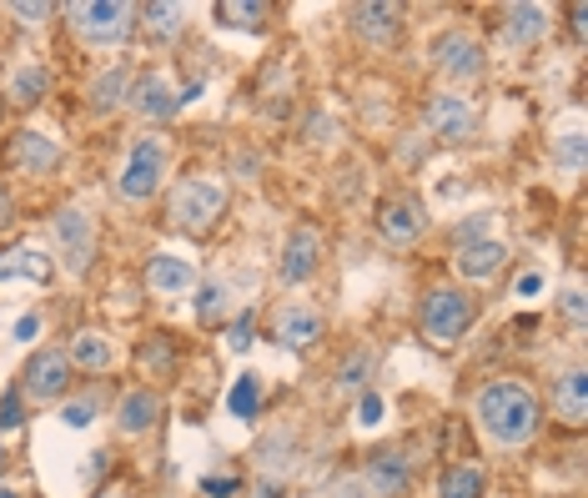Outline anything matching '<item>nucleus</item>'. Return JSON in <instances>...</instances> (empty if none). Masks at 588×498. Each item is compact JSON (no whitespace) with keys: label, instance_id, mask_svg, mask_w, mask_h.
I'll return each mask as SVG.
<instances>
[{"label":"nucleus","instance_id":"obj_2","mask_svg":"<svg viewBox=\"0 0 588 498\" xmlns=\"http://www.w3.org/2000/svg\"><path fill=\"white\" fill-rule=\"evenodd\" d=\"M473 318H478V302L468 292H458V287H433L423 297V308H418V322H423L433 343H458L473 328Z\"/></svg>","mask_w":588,"mask_h":498},{"label":"nucleus","instance_id":"obj_22","mask_svg":"<svg viewBox=\"0 0 588 498\" xmlns=\"http://www.w3.org/2000/svg\"><path fill=\"white\" fill-rule=\"evenodd\" d=\"M51 91V71L41 66V60H21L11 71V101L15 107H36V101H46Z\"/></svg>","mask_w":588,"mask_h":498},{"label":"nucleus","instance_id":"obj_43","mask_svg":"<svg viewBox=\"0 0 588 498\" xmlns=\"http://www.w3.org/2000/svg\"><path fill=\"white\" fill-rule=\"evenodd\" d=\"M543 292V277L539 273H523L518 277V297H539Z\"/></svg>","mask_w":588,"mask_h":498},{"label":"nucleus","instance_id":"obj_44","mask_svg":"<svg viewBox=\"0 0 588 498\" xmlns=\"http://www.w3.org/2000/svg\"><path fill=\"white\" fill-rule=\"evenodd\" d=\"M332 498H367V488H363V484H353V478H342V484L332 488Z\"/></svg>","mask_w":588,"mask_h":498},{"label":"nucleus","instance_id":"obj_24","mask_svg":"<svg viewBox=\"0 0 588 498\" xmlns=\"http://www.w3.org/2000/svg\"><path fill=\"white\" fill-rule=\"evenodd\" d=\"M126 96H131V71L126 66H107V71H96V81H91V107L96 111L121 107Z\"/></svg>","mask_w":588,"mask_h":498},{"label":"nucleus","instance_id":"obj_8","mask_svg":"<svg viewBox=\"0 0 588 498\" xmlns=\"http://www.w3.org/2000/svg\"><path fill=\"white\" fill-rule=\"evenodd\" d=\"M433 66L447 76V81H478V76L488 71V56H482V46L473 36L447 31V36L433 41Z\"/></svg>","mask_w":588,"mask_h":498},{"label":"nucleus","instance_id":"obj_14","mask_svg":"<svg viewBox=\"0 0 588 498\" xmlns=\"http://www.w3.org/2000/svg\"><path fill=\"white\" fill-rule=\"evenodd\" d=\"M271 328H277V343L292 347V353H302V347H312L322 337V318L312 308H282L271 318Z\"/></svg>","mask_w":588,"mask_h":498},{"label":"nucleus","instance_id":"obj_18","mask_svg":"<svg viewBox=\"0 0 588 498\" xmlns=\"http://www.w3.org/2000/svg\"><path fill=\"white\" fill-rule=\"evenodd\" d=\"M131 107L142 111V117H152V121H166V117H177V96H171V86H166V76H156V71H146L142 81L131 86V96H126Z\"/></svg>","mask_w":588,"mask_h":498},{"label":"nucleus","instance_id":"obj_37","mask_svg":"<svg viewBox=\"0 0 588 498\" xmlns=\"http://www.w3.org/2000/svg\"><path fill=\"white\" fill-rule=\"evenodd\" d=\"M226 343H232L236 353H247V347H252V312H242V318L226 328Z\"/></svg>","mask_w":588,"mask_h":498},{"label":"nucleus","instance_id":"obj_35","mask_svg":"<svg viewBox=\"0 0 588 498\" xmlns=\"http://www.w3.org/2000/svg\"><path fill=\"white\" fill-rule=\"evenodd\" d=\"M25 423V408H21V392H5V398H0V428H5V433H15V428Z\"/></svg>","mask_w":588,"mask_h":498},{"label":"nucleus","instance_id":"obj_46","mask_svg":"<svg viewBox=\"0 0 588 498\" xmlns=\"http://www.w3.org/2000/svg\"><path fill=\"white\" fill-rule=\"evenodd\" d=\"M0 498H15V494H11V488H0Z\"/></svg>","mask_w":588,"mask_h":498},{"label":"nucleus","instance_id":"obj_33","mask_svg":"<svg viewBox=\"0 0 588 498\" xmlns=\"http://www.w3.org/2000/svg\"><path fill=\"white\" fill-rule=\"evenodd\" d=\"M91 418H96V403H91V398H71V403L60 408V423H66V428H86Z\"/></svg>","mask_w":588,"mask_h":498},{"label":"nucleus","instance_id":"obj_34","mask_svg":"<svg viewBox=\"0 0 588 498\" xmlns=\"http://www.w3.org/2000/svg\"><path fill=\"white\" fill-rule=\"evenodd\" d=\"M553 162L564 166V171H578V166H584V136H564V146H558V156H553Z\"/></svg>","mask_w":588,"mask_h":498},{"label":"nucleus","instance_id":"obj_45","mask_svg":"<svg viewBox=\"0 0 588 498\" xmlns=\"http://www.w3.org/2000/svg\"><path fill=\"white\" fill-rule=\"evenodd\" d=\"M5 222H11V191L0 187V226H5Z\"/></svg>","mask_w":588,"mask_h":498},{"label":"nucleus","instance_id":"obj_23","mask_svg":"<svg viewBox=\"0 0 588 498\" xmlns=\"http://www.w3.org/2000/svg\"><path fill=\"white\" fill-rule=\"evenodd\" d=\"M543 31H548V11L543 5H513L508 11V25H503L508 46H533Z\"/></svg>","mask_w":588,"mask_h":498},{"label":"nucleus","instance_id":"obj_13","mask_svg":"<svg viewBox=\"0 0 588 498\" xmlns=\"http://www.w3.org/2000/svg\"><path fill=\"white\" fill-rule=\"evenodd\" d=\"M0 283H51V257L31 242H15L0 252Z\"/></svg>","mask_w":588,"mask_h":498},{"label":"nucleus","instance_id":"obj_27","mask_svg":"<svg viewBox=\"0 0 588 498\" xmlns=\"http://www.w3.org/2000/svg\"><path fill=\"white\" fill-rule=\"evenodd\" d=\"M226 408H232V418H242V423H257V413H262V383L252 378V373H242V378L232 383V392H226Z\"/></svg>","mask_w":588,"mask_h":498},{"label":"nucleus","instance_id":"obj_4","mask_svg":"<svg viewBox=\"0 0 588 498\" xmlns=\"http://www.w3.org/2000/svg\"><path fill=\"white\" fill-rule=\"evenodd\" d=\"M131 5H121V0H91V5H71V21L76 31H81L91 46H126L131 31H136V21H131Z\"/></svg>","mask_w":588,"mask_h":498},{"label":"nucleus","instance_id":"obj_1","mask_svg":"<svg viewBox=\"0 0 588 498\" xmlns=\"http://www.w3.org/2000/svg\"><path fill=\"white\" fill-rule=\"evenodd\" d=\"M539 392L529 388L523 378H493L482 383L478 392V423L482 433L493 443H503V449H523V443L539 433Z\"/></svg>","mask_w":588,"mask_h":498},{"label":"nucleus","instance_id":"obj_38","mask_svg":"<svg viewBox=\"0 0 588 498\" xmlns=\"http://www.w3.org/2000/svg\"><path fill=\"white\" fill-rule=\"evenodd\" d=\"M56 11V5H46V0H36V5H31V0H15L11 5V15H21L25 25H36V21H46V15Z\"/></svg>","mask_w":588,"mask_h":498},{"label":"nucleus","instance_id":"obj_29","mask_svg":"<svg viewBox=\"0 0 588 498\" xmlns=\"http://www.w3.org/2000/svg\"><path fill=\"white\" fill-rule=\"evenodd\" d=\"M226 312H232V292H226V283H201L197 287V318L201 322H222Z\"/></svg>","mask_w":588,"mask_h":498},{"label":"nucleus","instance_id":"obj_31","mask_svg":"<svg viewBox=\"0 0 588 498\" xmlns=\"http://www.w3.org/2000/svg\"><path fill=\"white\" fill-rule=\"evenodd\" d=\"M367 368H373V357H367V353H353V357H347V363H342L337 383H342V388H347V392H353V388H363Z\"/></svg>","mask_w":588,"mask_h":498},{"label":"nucleus","instance_id":"obj_15","mask_svg":"<svg viewBox=\"0 0 588 498\" xmlns=\"http://www.w3.org/2000/svg\"><path fill=\"white\" fill-rule=\"evenodd\" d=\"M377 232L392 242V247H408V242H418V232H423V207L418 202H388L382 212H377Z\"/></svg>","mask_w":588,"mask_h":498},{"label":"nucleus","instance_id":"obj_6","mask_svg":"<svg viewBox=\"0 0 588 498\" xmlns=\"http://www.w3.org/2000/svg\"><path fill=\"white\" fill-rule=\"evenodd\" d=\"M423 121H428V131H433L443 146H463L473 136V126H478L473 101H463L458 91H433V96H428Z\"/></svg>","mask_w":588,"mask_h":498},{"label":"nucleus","instance_id":"obj_3","mask_svg":"<svg viewBox=\"0 0 588 498\" xmlns=\"http://www.w3.org/2000/svg\"><path fill=\"white\" fill-rule=\"evenodd\" d=\"M222 207H226V187L217 177H187L171 191V222L181 232H207L222 217Z\"/></svg>","mask_w":588,"mask_h":498},{"label":"nucleus","instance_id":"obj_42","mask_svg":"<svg viewBox=\"0 0 588 498\" xmlns=\"http://www.w3.org/2000/svg\"><path fill=\"white\" fill-rule=\"evenodd\" d=\"M564 312H568L574 322H584V287H574V292L564 297Z\"/></svg>","mask_w":588,"mask_h":498},{"label":"nucleus","instance_id":"obj_25","mask_svg":"<svg viewBox=\"0 0 588 498\" xmlns=\"http://www.w3.org/2000/svg\"><path fill=\"white\" fill-rule=\"evenodd\" d=\"M156 413H162L156 392H152V388H142V392H131L126 403H121L117 423H121V433H146V428L156 423Z\"/></svg>","mask_w":588,"mask_h":498},{"label":"nucleus","instance_id":"obj_5","mask_svg":"<svg viewBox=\"0 0 588 498\" xmlns=\"http://www.w3.org/2000/svg\"><path fill=\"white\" fill-rule=\"evenodd\" d=\"M162 171H166V142L162 136H142L126 156V171H121L117 191L126 202H146L156 187H162Z\"/></svg>","mask_w":588,"mask_h":498},{"label":"nucleus","instance_id":"obj_21","mask_svg":"<svg viewBox=\"0 0 588 498\" xmlns=\"http://www.w3.org/2000/svg\"><path fill=\"white\" fill-rule=\"evenodd\" d=\"M76 363V368L86 373H107L111 363H117V343L111 337H101V332H76L71 337V353H66Z\"/></svg>","mask_w":588,"mask_h":498},{"label":"nucleus","instance_id":"obj_40","mask_svg":"<svg viewBox=\"0 0 588 498\" xmlns=\"http://www.w3.org/2000/svg\"><path fill=\"white\" fill-rule=\"evenodd\" d=\"M15 337H21V343L41 337V318H36V312H25V318H15Z\"/></svg>","mask_w":588,"mask_h":498},{"label":"nucleus","instance_id":"obj_32","mask_svg":"<svg viewBox=\"0 0 588 498\" xmlns=\"http://www.w3.org/2000/svg\"><path fill=\"white\" fill-rule=\"evenodd\" d=\"M142 363H146V368H156V373L171 368V337H146Z\"/></svg>","mask_w":588,"mask_h":498},{"label":"nucleus","instance_id":"obj_12","mask_svg":"<svg viewBox=\"0 0 588 498\" xmlns=\"http://www.w3.org/2000/svg\"><path fill=\"white\" fill-rule=\"evenodd\" d=\"M353 31L373 46H392L402 31V11L398 5H382V0H367V5H353Z\"/></svg>","mask_w":588,"mask_h":498},{"label":"nucleus","instance_id":"obj_7","mask_svg":"<svg viewBox=\"0 0 588 498\" xmlns=\"http://www.w3.org/2000/svg\"><path fill=\"white\" fill-rule=\"evenodd\" d=\"M66 388H71V357L56 353V347H41L21 373V398H31V403H56Z\"/></svg>","mask_w":588,"mask_h":498},{"label":"nucleus","instance_id":"obj_36","mask_svg":"<svg viewBox=\"0 0 588 498\" xmlns=\"http://www.w3.org/2000/svg\"><path fill=\"white\" fill-rule=\"evenodd\" d=\"M236 488H242V478H226V474H212V478H201V494L207 498H236Z\"/></svg>","mask_w":588,"mask_h":498},{"label":"nucleus","instance_id":"obj_9","mask_svg":"<svg viewBox=\"0 0 588 498\" xmlns=\"http://www.w3.org/2000/svg\"><path fill=\"white\" fill-rule=\"evenodd\" d=\"M51 226H56L60 257L71 262L76 273H86V267H91V252H96V232H91V222H86V212H76V207H60Z\"/></svg>","mask_w":588,"mask_h":498},{"label":"nucleus","instance_id":"obj_17","mask_svg":"<svg viewBox=\"0 0 588 498\" xmlns=\"http://www.w3.org/2000/svg\"><path fill=\"white\" fill-rule=\"evenodd\" d=\"M553 413L564 418V423L584 428V418H588V373L584 368H568L564 378L553 383Z\"/></svg>","mask_w":588,"mask_h":498},{"label":"nucleus","instance_id":"obj_10","mask_svg":"<svg viewBox=\"0 0 588 498\" xmlns=\"http://www.w3.org/2000/svg\"><path fill=\"white\" fill-rule=\"evenodd\" d=\"M318 262H322V237L312 232V226H297L292 237H287V247H282V267H277V277H282L287 287H302L307 277L318 273Z\"/></svg>","mask_w":588,"mask_h":498},{"label":"nucleus","instance_id":"obj_28","mask_svg":"<svg viewBox=\"0 0 588 498\" xmlns=\"http://www.w3.org/2000/svg\"><path fill=\"white\" fill-rule=\"evenodd\" d=\"M267 5H257V0H232V5H217V21L226 25V31H262V21H267Z\"/></svg>","mask_w":588,"mask_h":498},{"label":"nucleus","instance_id":"obj_16","mask_svg":"<svg viewBox=\"0 0 588 498\" xmlns=\"http://www.w3.org/2000/svg\"><path fill=\"white\" fill-rule=\"evenodd\" d=\"M508 262V247L503 242H468V247H458V277H468V283H488V277L503 273Z\"/></svg>","mask_w":588,"mask_h":498},{"label":"nucleus","instance_id":"obj_47","mask_svg":"<svg viewBox=\"0 0 588 498\" xmlns=\"http://www.w3.org/2000/svg\"><path fill=\"white\" fill-rule=\"evenodd\" d=\"M0 474H5V453H0Z\"/></svg>","mask_w":588,"mask_h":498},{"label":"nucleus","instance_id":"obj_19","mask_svg":"<svg viewBox=\"0 0 588 498\" xmlns=\"http://www.w3.org/2000/svg\"><path fill=\"white\" fill-rule=\"evenodd\" d=\"M408 478H412L408 458H402V453H392V449H382L373 463H367V484H373L377 498H402V494H408Z\"/></svg>","mask_w":588,"mask_h":498},{"label":"nucleus","instance_id":"obj_26","mask_svg":"<svg viewBox=\"0 0 588 498\" xmlns=\"http://www.w3.org/2000/svg\"><path fill=\"white\" fill-rule=\"evenodd\" d=\"M437 498H482V468L478 463H453L437 478Z\"/></svg>","mask_w":588,"mask_h":498},{"label":"nucleus","instance_id":"obj_30","mask_svg":"<svg viewBox=\"0 0 588 498\" xmlns=\"http://www.w3.org/2000/svg\"><path fill=\"white\" fill-rule=\"evenodd\" d=\"M146 25L156 36H177L181 31V5H146Z\"/></svg>","mask_w":588,"mask_h":498},{"label":"nucleus","instance_id":"obj_41","mask_svg":"<svg viewBox=\"0 0 588 498\" xmlns=\"http://www.w3.org/2000/svg\"><path fill=\"white\" fill-rule=\"evenodd\" d=\"M357 418H363V423H377V418H382V398H377V392H367L363 403H357Z\"/></svg>","mask_w":588,"mask_h":498},{"label":"nucleus","instance_id":"obj_11","mask_svg":"<svg viewBox=\"0 0 588 498\" xmlns=\"http://www.w3.org/2000/svg\"><path fill=\"white\" fill-rule=\"evenodd\" d=\"M11 166L15 171H31V177H46V171H56L60 162V146L51 142V136H41V131H15L11 136Z\"/></svg>","mask_w":588,"mask_h":498},{"label":"nucleus","instance_id":"obj_39","mask_svg":"<svg viewBox=\"0 0 588 498\" xmlns=\"http://www.w3.org/2000/svg\"><path fill=\"white\" fill-rule=\"evenodd\" d=\"M482 232H488V217H468V222L458 226V242L468 247V242H482Z\"/></svg>","mask_w":588,"mask_h":498},{"label":"nucleus","instance_id":"obj_20","mask_svg":"<svg viewBox=\"0 0 588 498\" xmlns=\"http://www.w3.org/2000/svg\"><path fill=\"white\" fill-rule=\"evenodd\" d=\"M146 287H152V292H191V287H197V267L171 257V252H162V257L146 262Z\"/></svg>","mask_w":588,"mask_h":498}]
</instances>
